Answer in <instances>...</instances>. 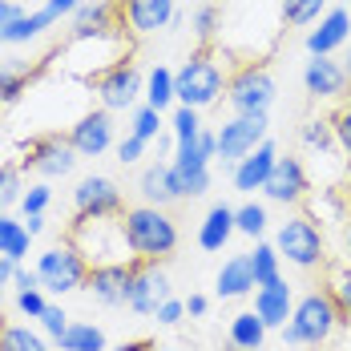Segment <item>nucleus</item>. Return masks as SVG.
Instances as JSON below:
<instances>
[{
	"instance_id": "obj_11",
	"label": "nucleus",
	"mask_w": 351,
	"mask_h": 351,
	"mask_svg": "<svg viewBox=\"0 0 351 351\" xmlns=\"http://www.w3.org/2000/svg\"><path fill=\"white\" fill-rule=\"evenodd\" d=\"M25 170H36L40 178H65L77 166V149L69 145V138L61 134H40L25 145V158H21Z\"/></svg>"
},
{
	"instance_id": "obj_51",
	"label": "nucleus",
	"mask_w": 351,
	"mask_h": 351,
	"mask_svg": "<svg viewBox=\"0 0 351 351\" xmlns=\"http://www.w3.org/2000/svg\"><path fill=\"white\" fill-rule=\"evenodd\" d=\"M206 311H210V299H206V295H190V299H186V315L202 319Z\"/></svg>"
},
{
	"instance_id": "obj_14",
	"label": "nucleus",
	"mask_w": 351,
	"mask_h": 351,
	"mask_svg": "<svg viewBox=\"0 0 351 351\" xmlns=\"http://www.w3.org/2000/svg\"><path fill=\"white\" fill-rule=\"evenodd\" d=\"M263 194H267V202H279V206H303L307 194H311L303 162L299 158H279L271 178H267V186H263Z\"/></svg>"
},
{
	"instance_id": "obj_59",
	"label": "nucleus",
	"mask_w": 351,
	"mask_h": 351,
	"mask_svg": "<svg viewBox=\"0 0 351 351\" xmlns=\"http://www.w3.org/2000/svg\"><path fill=\"white\" fill-rule=\"evenodd\" d=\"M154 351H182V348H154Z\"/></svg>"
},
{
	"instance_id": "obj_39",
	"label": "nucleus",
	"mask_w": 351,
	"mask_h": 351,
	"mask_svg": "<svg viewBox=\"0 0 351 351\" xmlns=\"http://www.w3.org/2000/svg\"><path fill=\"white\" fill-rule=\"evenodd\" d=\"M170 134L174 141H194L202 134V117H198V109H186V106H174L170 113Z\"/></svg>"
},
{
	"instance_id": "obj_44",
	"label": "nucleus",
	"mask_w": 351,
	"mask_h": 351,
	"mask_svg": "<svg viewBox=\"0 0 351 351\" xmlns=\"http://www.w3.org/2000/svg\"><path fill=\"white\" fill-rule=\"evenodd\" d=\"M69 323H73V319L65 315V307H61V303H49V307H45V315H40V327H45V335H49V339H61V335L69 331Z\"/></svg>"
},
{
	"instance_id": "obj_50",
	"label": "nucleus",
	"mask_w": 351,
	"mask_h": 351,
	"mask_svg": "<svg viewBox=\"0 0 351 351\" xmlns=\"http://www.w3.org/2000/svg\"><path fill=\"white\" fill-rule=\"evenodd\" d=\"M21 16H25V8H21L16 0H0V29L12 25V21H21Z\"/></svg>"
},
{
	"instance_id": "obj_10",
	"label": "nucleus",
	"mask_w": 351,
	"mask_h": 351,
	"mask_svg": "<svg viewBox=\"0 0 351 351\" xmlns=\"http://www.w3.org/2000/svg\"><path fill=\"white\" fill-rule=\"evenodd\" d=\"M170 295H174L170 275H166L158 263H141V258L130 263V291H125V307H130V311L154 315Z\"/></svg>"
},
{
	"instance_id": "obj_38",
	"label": "nucleus",
	"mask_w": 351,
	"mask_h": 351,
	"mask_svg": "<svg viewBox=\"0 0 351 351\" xmlns=\"http://www.w3.org/2000/svg\"><path fill=\"white\" fill-rule=\"evenodd\" d=\"M130 134L154 145V141H158L162 134H166V130H162V113H158V109H149L145 101H141V106L134 109V121H130Z\"/></svg>"
},
{
	"instance_id": "obj_23",
	"label": "nucleus",
	"mask_w": 351,
	"mask_h": 351,
	"mask_svg": "<svg viewBox=\"0 0 351 351\" xmlns=\"http://www.w3.org/2000/svg\"><path fill=\"white\" fill-rule=\"evenodd\" d=\"M234 234H239V230H234V206H226V202L210 206L206 218L198 222V246H202V250H210V254H218V250L230 243Z\"/></svg>"
},
{
	"instance_id": "obj_3",
	"label": "nucleus",
	"mask_w": 351,
	"mask_h": 351,
	"mask_svg": "<svg viewBox=\"0 0 351 351\" xmlns=\"http://www.w3.org/2000/svg\"><path fill=\"white\" fill-rule=\"evenodd\" d=\"M69 243L85 254L89 267H106V263H130V246H125V230L121 222L109 218H77V226L69 230Z\"/></svg>"
},
{
	"instance_id": "obj_53",
	"label": "nucleus",
	"mask_w": 351,
	"mask_h": 351,
	"mask_svg": "<svg viewBox=\"0 0 351 351\" xmlns=\"http://www.w3.org/2000/svg\"><path fill=\"white\" fill-rule=\"evenodd\" d=\"M12 271H16V263H12V258H4V254H0V299H4V291H8V287H12Z\"/></svg>"
},
{
	"instance_id": "obj_16",
	"label": "nucleus",
	"mask_w": 351,
	"mask_h": 351,
	"mask_svg": "<svg viewBox=\"0 0 351 351\" xmlns=\"http://www.w3.org/2000/svg\"><path fill=\"white\" fill-rule=\"evenodd\" d=\"M303 89H307L315 101H339L351 89V81H348V73H343L339 61H331V57H311L307 69H303Z\"/></svg>"
},
{
	"instance_id": "obj_54",
	"label": "nucleus",
	"mask_w": 351,
	"mask_h": 351,
	"mask_svg": "<svg viewBox=\"0 0 351 351\" xmlns=\"http://www.w3.org/2000/svg\"><path fill=\"white\" fill-rule=\"evenodd\" d=\"M25 230H29V234H40V230H45V214H29V218H25Z\"/></svg>"
},
{
	"instance_id": "obj_56",
	"label": "nucleus",
	"mask_w": 351,
	"mask_h": 351,
	"mask_svg": "<svg viewBox=\"0 0 351 351\" xmlns=\"http://www.w3.org/2000/svg\"><path fill=\"white\" fill-rule=\"evenodd\" d=\"M343 182H348V194H351V162H343Z\"/></svg>"
},
{
	"instance_id": "obj_61",
	"label": "nucleus",
	"mask_w": 351,
	"mask_h": 351,
	"mask_svg": "<svg viewBox=\"0 0 351 351\" xmlns=\"http://www.w3.org/2000/svg\"><path fill=\"white\" fill-rule=\"evenodd\" d=\"M348 4H351V0H348Z\"/></svg>"
},
{
	"instance_id": "obj_25",
	"label": "nucleus",
	"mask_w": 351,
	"mask_h": 351,
	"mask_svg": "<svg viewBox=\"0 0 351 351\" xmlns=\"http://www.w3.org/2000/svg\"><path fill=\"white\" fill-rule=\"evenodd\" d=\"M45 69V65H29V61H4L0 65V106H12V101H21V93L33 85V77Z\"/></svg>"
},
{
	"instance_id": "obj_33",
	"label": "nucleus",
	"mask_w": 351,
	"mask_h": 351,
	"mask_svg": "<svg viewBox=\"0 0 351 351\" xmlns=\"http://www.w3.org/2000/svg\"><path fill=\"white\" fill-rule=\"evenodd\" d=\"M303 145L319 154V158H335L339 154V145H335V130H331V117H311L307 125H303Z\"/></svg>"
},
{
	"instance_id": "obj_34",
	"label": "nucleus",
	"mask_w": 351,
	"mask_h": 351,
	"mask_svg": "<svg viewBox=\"0 0 351 351\" xmlns=\"http://www.w3.org/2000/svg\"><path fill=\"white\" fill-rule=\"evenodd\" d=\"M0 351H49V343L25 323H0Z\"/></svg>"
},
{
	"instance_id": "obj_9",
	"label": "nucleus",
	"mask_w": 351,
	"mask_h": 351,
	"mask_svg": "<svg viewBox=\"0 0 351 351\" xmlns=\"http://www.w3.org/2000/svg\"><path fill=\"white\" fill-rule=\"evenodd\" d=\"M267 130H271L267 113H234L230 121H222V130H214L218 134V158L234 170L250 149H258L267 141Z\"/></svg>"
},
{
	"instance_id": "obj_18",
	"label": "nucleus",
	"mask_w": 351,
	"mask_h": 351,
	"mask_svg": "<svg viewBox=\"0 0 351 351\" xmlns=\"http://www.w3.org/2000/svg\"><path fill=\"white\" fill-rule=\"evenodd\" d=\"M134 263V258H130ZM130 263H106V267H89V279L85 291L106 303V307H121L125 303V291H130Z\"/></svg>"
},
{
	"instance_id": "obj_17",
	"label": "nucleus",
	"mask_w": 351,
	"mask_h": 351,
	"mask_svg": "<svg viewBox=\"0 0 351 351\" xmlns=\"http://www.w3.org/2000/svg\"><path fill=\"white\" fill-rule=\"evenodd\" d=\"M275 162H279V149H275V141L267 138L258 149H250L243 162L230 170V182H234V190H243V194H254V190H263L267 186V178L275 170Z\"/></svg>"
},
{
	"instance_id": "obj_26",
	"label": "nucleus",
	"mask_w": 351,
	"mask_h": 351,
	"mask_svg": "<svg viewBox=\"0 0 351 351\" xmlns=\"http://www.w3.org/2000/svg\"><path fill=\"white\" fill-rule=\"evenodd\" d=\"M57 25V16L40 4L36 12H25L21 21H12V25H4L0 29V45H25V40H33V36H40L45 29H53Z\"/></svg>"
},
{
	"instance_id": "obj_28",
	"label": "nucleus",
	"mask_w": 351,
	"mask_h": 351,
	"mask_svg": "<svg viewBox=\"0 0 351 351\" xmlns=\"http://www.w3.org/2000/svg\"><path fill=\"white\" fill-rule=\"evenodd\" d=\"M230 348L234 351H263V339H267V323L254 315V311H239L230 319Z\"/></svg>"
},
{
	"instance_id": "obj_32",
	"label": "nucleus",
	"mask_w": 351,
	"mask_h": 351,
	"mask_svg": "<svg viewBox=\"0 0 351 351\" xmlns=\"http://www.w3.org/2000/svg\"><path fill=\"white\" fill-rule=\"evenodd\" d=\"M29 243H33V234L25 230V222H12V218L4 214V218H0V254L12 258V263H25V258H29Z\"/></svg>"
},
{
	"instance_id": "obj_4",
	"label": "nucleus",
	"mask_w": 351,
	"mask_h": 351,
	"mask_svg": "<svg viewBox=\"0 0 351 351\" xmlns=\"http://www.w3.org/2000/svg\"><path fill=\"white\" fill-rule=\"evenodd\" d=\"M36 279H40V291H49V295H73L89 279V263L65 239V243H57L36 254Z\"/></svg>"
},
{
	"instance_id": "obj_37",
	"label": "nucleus",
	"mask_w": 351,
	"mask_h": 351,
	"mask_svg": "<svg viewBox=\"0 0 351 351\" xmlns=\"http://www.w3.org/2000/svg\"><path fill=\"white\" fill-rule=\"evenodd\" d=\"M190 29H194V36L202 45H210L214 36H218V29H222V8L218 4H198L194 16H190Z\"/></svg>"
},
{
	"instance_id": "obj_20",
	"label": "nucleus",
	"mask_w": 351,
	"mask_h": 351,
	"mask_svg": "<svg viewBox=\"0 0 351 351\" xmlns=\"http://www.w3.org/2000/svg\"><path fill=\"white\" fill-rule=\"evenodd\" d=\"M291 311H295V291H291V282L287 279L254 291V315L267 323V331H271V327H279L282 331V327L291 323Z\"/></svg>"
},
{
	"instance_id": "obj_57",
	"label": "nucleus",
	"mask_w": 351,
	"mask_h": 351,
	"mask_svg": "<svg viewBox=\"0 0 351 351\" xmlns=\"http://www.w3.org/2000/svg\"><path fill=\"white\" fill-rule=\"evenodd\" d=\"M339 65H343V73H348V81H351V49H348V57H343Z\"/></svg>"
},
{
	"instance_id": "obj_40",
	"label": "nucleus",
	"mask_w": 351,
	"mask_h": 351,
	"mask_svg": "<svg viewBox=\"0 0 351 351\" xmlns=\"http://www.w3.org/2000/svg\"><path fill=\"white\" fill-rule=\"evenodd\" d=\"M21 194H25V182L16 166H0V214H8L12 206H21Z\"/></svg>"
},
{
	"instance_id": "obj_13",
	"label": "nucleus",
	"mask_w": 351,
	"mask_h": 351,
	"mask_svg": "<svg viewBox=\"0 0 351 351\" xmlns=\"http://www.w3.org/2000/svg\"><path fill=\"white\" fill-rule=\"evenodd\" d=\"M73 210H77V218H113V214H121V190H117V182L106 174L81 178L77 190H73Z\"/></svg>"
},
{
	"instance_id": "obj_21",
	"label": "nucleus",
	"mask_w": 351,
	"mask_h": 351,
	"mask_svg": "<svg viewBox=\"0 0 351 351\" xmlns=\"http://www.w3.org/2000/svg\"><path fill=\"white\" fill-rule=\"evenodd\" d=\"M138 190H141V198H145V206H162V210L182 198L170 162H149V166L141 170V178H138Z\"/></svg>"
},
{
	"instance_id": "obj_30",
	"label": "nucleus",
	"mask_w": 351,
	"mask_h": 351,
	"mask_svg": "<svg viewBox=\"0 0 351 351\" xmlns=\"http://www.w3.org/2000/svg\"><path fill=\"white\" fill-rule=\"evenodd\" d=\"M61 351H109L106 343V331L93 327V323H69V331L57 339Z\"/></svg>"
},
{
	"instance_id": "obj_15",
	"label": "nucleus",
	"mask_w": 351,
	"mask_h": 351,
	"mask_svg": "<svg viewBox=\"0 0 351 351\" xmlns=\"http://www.w3.org/2000/svg\"><path fill=\"white\" fill-rule=\"evenodd\" d=\"M69 145L77 149V158H101L113 145V117L109 109H89L69 125Z\"/></svg>"
},
{
	"instance_id": "obj_49",
	"label": "nucleus",
	"mask_w": 351,
	"mask_h": 351,
	"mask_svg": "<svg viewBox=\"0 0 351 351\" xmlns=\"http://www.w3.org/2000/svg\"><path fill=\"white\" fill-rule=\"evenodd\" d=\"M45 8H49L57 21H61V16H73V12L81 8V0H45Z\"/></svg>"
},
{
	"instance_id": "obj_31",
	"label": "nucleus",
	"mask_w": 351,
	"mask_h": 351,
	"mask_svg": "<svg viewBox=\"0 0 351 351\" xmlns=\"http://www.w3.org/2000/svg\"><path fill=\"white\" fill-rule=\"evenodd\" d=\"M323 291L331 295L339 319L351 323V263H335V267L327 271V287H323Z\"/></svg>"
},
{
	"instance_id": "obj_1",
	"label": "nucleus",
	"mask_w": 351,
	"mask_h": 351,
	"mask_svg": "<svg viewBox=\"0 0 351 351\" xmlns=\"http://www.w3.org/2000/svg\"><path fill=\"white\" fill-rule=\"evenodd\" d=\"M121 230H125V246L141 263H158L166 254H174L178 246V222L162 206H134L121 214Z\"/></svg>"
},
{
	"instance_id": "obj_43",
	"label": "nucleus",
	"mask_w": 351,
	"mask_h": 351,
	"mask_svg": "<svg viewBox=\"0 0 351 351\" xmlns=\"http://www.w3.org/2000/svg\"><path fill=\"white\" fill-rule=\"evenodd\" d=\"M331 130H335V145H339L343 162H351V101L339 106V113L331 117Z\"/></svg>"
},
{
	"instance_id": "obj_29",
	"label": "nucleus",
	"mask_w": 351,
	"mask_h": 351,
	"mask_svg": "<svg viewBox=\"0 0 351 351\" xmlns=\"http://www.w3.org/2000/svg\"><path fill=\"white\" fill-rule=\"evenodd\" d=\"M246 258H250V271H254V287H271V282L282 279V258L275 243H254V250Z\"/></svg>"
},
{
	"instance_id": "obj_12",
	"label": "nucleus",
	"mask_w": 351,
	"mask_h": 351,
	"mask_svg": "<svg viewBox=\"0 0 351 351\" xmlns=\"http://www.w3.org/2000/svg\"><path fill=\"white\" fill-rule=\"evenodd\" d=\"M117 16H121V33L149 36L178 25V0H121Z\"/></svg>"
},
{
	"instance_id": "obj_24",
	"label": "nucleus",
	"mask_w": 351,
	"mask_h": 351,
	"mask_svg": "<svg viewBox=\"0 0 351 351\" xmlns=\"http://www.w3.org/2000/svg\"><path fill=\"white\" fill-rule=\"evenodd\" d=\"M254 291V271H250V258L246 254H234L222 263L218 279H214V295L218 299H246Z\"/></svg>"
},
{
	"instance_id": "obj_41",
	"label": "nucleus",
	"mask_w": 351,
	"mask_h": 351,
	"mask_svg": "<svg viewBox=\"0 0 351 351\" xmlns=\"http://www.w3.org/2000/svg\"><path fill=\"white\" fill-rule=\"evenodd\" d=\"M343 214V198H339V190H319L315 198L307 194V218L315 222V218H339Z\"/></svg>"
},
{
	"instance_id": "obj_5",
	"label": "nucleus",
	"mask_w": 351,
	"mask_h": 351,
	"mask_svg": "<svg viewBox=\"0 0 351 351\" xmlns=\"http://www.w3.org/2000/svg\"><path fill=\"white\" fill-rule=\"evenodd\" d=\"M275 250H279V258H287L299 271H315V267H323V258H327L323 230H319V222H311L307 214H291L282 222L279 234H275Z\"/></svg>"
},
{
	"instance_id": "obj_7",
	"label": "nucleus",
	"mask_w": 351,
	"mask_h": 351,
	"mask_svg": "<svg viewBox=\"0 0 351 351\" xmlns=\"http://www.w3.org/2000/svg\"><path fill=\"white\" fill-rule=\"evenodd\" d=\"M339 323H343V319H339V311H335V303H331L327 291H307L303 299H295L291 327L299 331L303 348H319V343H327V339L335 335Z\"/></svg>"
},
{
	"instance_id": "obj_22",
	"label": "nucleus",
	"mask_w": 351,
	"mask_h": 351,
	"mask_svg": "<svg viewBox=\"0 0 351 351\" xmlns=\"http://www.w3.org/2000/svg\"><path fill=\"white\" fill-rule=\"evenodd\" d=\"M117 4L113 0H81L73 12V36H93V33H121L117 25Z\"/></svg>"
},
{
	"instance_id": "obj_2",
	"label": "nucleus",
	"mask_w": 351,
	"mask_h": 351,
	"mask_svg": "<svg viewBox=\"0 0 351 351\" xmlns=\"http://www.w3.org/2000/svg\"><path fill=\"white\" fill-rule=\"evenodd\" d=\"M226 69L214 61V53L198 49L182 69H174V93H178V106L186 109H210L226 97Z\"/></svg>"
},
{
	"instance_id": "obj_42",
	"label": "nucleus",
	"mask_w": 351,
	"mask_h": 351,
	"mask_svg": "<svg viewBox=\"0 0 351 351\" xmlns=\"http://www.w3.org/2000/svg\"><path fill=\"white\" fill-rule=\"evenodd\" d=\"M49 202H53L49 182H33V186L21 194V210H25V218H29V214H45V210H49Z\"/></svg>"
},
{
	"instance_id": "obj_45",
	"label": "nucleus",
	"mask_w": 351,
	"mask_h": 351,
	"mask_svg": "<svg viewBox=\"0 0 351 351\" xmlns=\"http://www.w3.org/2000/svg\"><path fill=\"white\" fill-rule=\"evenodd\" d=\"M45 307H49L45 291H21V295H16V311H21V315L40 319V315H45Z\"/></svg>"
},
{
	"instance_id": "obj_6",
	"label": "nucleus",
	"mask_w": 351,
	"mask_h": 351,
	"mask_svg": "<svg viewBox=\"0 0 351 351\" xmlns=\"http://www.w3.org/2000/svg\"><path fill=\"white\" fill-rule=\"evenodd\" d=\"M275 77L271 69L263 65V61H246L239 69L230 73V81H226V101L234 113H271L275 106Z\"/></svg>"
},
{
	"instance_id": "obj_58",
	"label": "nucleus",
	"mask_w": 351,
	"mask_h": 351,
	"mask_svg": "<svg viewBox=\"0 0 351 351\" xmlns=\"http://www.w3.org/2000/svg\"><path fill=\"white\" fill-rule=\"evenodd\" d=\"M343 246H348V263H351V222H348V234H343Z\"/></svg>"
},
{
	"instance_id": "obj_46",
	"label": "nucleus",
	"mask_w": 351,
	"mask_h": 351,
	"mask_svg": "<svg viewBox=\"0 0 351 351\" xmlns=\"http://www.w3.org/2000/svg\"><path fill=\"white\" fill-rule=\"evenodd\" d=\"M145 145H149V141L125 134V138L117 141V162H121V166H134V162H141V158H145Z\"/></svg>"
},
{
	"instance_id": "obj_19",
	"label": "nucleus",
	"mask_w": 351,
	"mask_h": 351,
	"mask_svg": "<svg viewBox=\"0 0 351 351\" xmlns=\"http://www.w3.org/2000/svg\"><path fill=\"white\" fill-rule=\"evenodd\" d=\"M348 36H351V12L348 8H327L319 16V29H311L303 45H307L311 57H331L339 45H348Z\"/></svg>"
},
{
	"instance_id": "obj_47",
	"label": "nucleus",
	"mask_w": 351,
	"mask_h": 351,
	"mask_svg": "<svg viewBox=\"0 0 351 351\" xmlns=\"http://www.w3.org/2000/svg\"><path fill=\"white\" fill-rule=\"evenodd\" d=\"M154 315H158V323H162V327H178V323L186 319V299H174V295H170V299H166Z\"/></svg>"
},
{
	"instance_id": "obj_60",
	"label": "nucleus",
	"mask_w": 351,
	"mask_h": 351,
	"mask_svg": "<svg viewBox=\"0 0 351 351\" xmlns=\"http://www.w3.org/2000/svg\"><path fill=\"white\" fill-rule=\"evenodd\" d=\"M0 218H4V214H0Z\"/></svg>"
},
{
	"instance_id": "obj_36",
	"label": "nucleus",
	"mask_w": 351,
	"mask_h": 351,
	"mask_svg": "<svg viewBox=\"0 0 351 351\" xmlns=\"http://www.w3.org/2000/svg\"><path fill=\"white\" fill-rule=\"evenodd\" d=\"M267 206L263 202H243L239 210H234V230L246 234V239H254V243H263V234H267Z\"/></svg>"
},
{
	"instance_id": "obj_27",
	"label": "nucleus",
	"mask_w": 351,
	"mask_h": 351,
	"mask_svg": "<svg viewBox=\"0 0 351 351\" xmlns=\"http://www.w3.org/2000/svg\"><path fill=\"white\" fill-rule=\"evenodd\" d=\"M141 101H145L149 109H158V113H166L170 106H178L174 69H166V65H154V69L145 73V93H141Z\"/></svg>"
},
{
	"instance_id": "obj_48",
	"label": "nucleus",
	"mask_w": 351,
	"mask_h": 351,
	"mask_svg": "<svg viewBox=\"0 0 351 351\" xmlns=\"http://www.w3.org/2000/svg\"><path fill=\"white\" fill-rule=\"evenodd\" d=\"M12 287H16V295H21V291H40L36 267H25V263H16V271H12Z\"/></svg>"
},
{
	"instance_id": "obj_8",
	"label": "nucleus",
	"mask_w": 351,
	"mask_h": 351,
	"mask_svg": "<svg viewBox=\"0 0 351 351\" xmlns=\"http://www.w3.org/2000/svg\"><path fill=\"white\" fill-rule=\"evenodd\" d=\"M89 85H93V97L101 101V109H109V113H117V109H138L141 93H145V77L138 73L134 61H117L113 69L97 73Z\"/></svg>"
},
{
	"instance_id": "obj_55",
	"label": "nucleus",
	"mask_w": 351,
	"mask_h": 351,
	"mask_svg": "<svg viewBox=\"0 0 351 351\" xmlns=\"http://www.w3.org/2000/svg\"><path fill=\"white\" fill-rule=\"evenodd\" d=\"M113 351H154V343L149 339H130V343H121V348H113Z\"/></svg>"
},
{
	"instance_id": "obj_35",
	"label": "nucleus",
	"mask_w": 351,
	"mask_h": 351,
	"mask_svg": "<svg viewBox=\"0 0 351 351\" xmlns=\"http://www.w3.org/2000/svg\"><path fill=\"white\" fill-rule=\"evenodd\" d=\"M327 12V0H279V16L291 29H307Z\"/></svg>"
},
{
	"instance_id": "obj_52",
	"label": "nucleus",
	"mask_w": 351,
	"mask_h": 351,
	"mask_svg": "<svg viewBox=\"0 0 351 351\" xmlns=\"http://www.w3.org/2000/svg\"><path fill=\"white\" fill-rule=\"evenodd\" d=\"M174 145H178V141H174V134H162V138L154 141V154H158L154 162H166V158H174V154H170Z\"/></svg>"
}]
</instances>
